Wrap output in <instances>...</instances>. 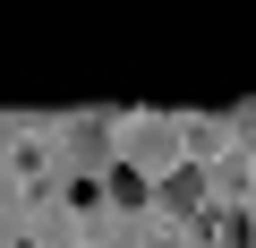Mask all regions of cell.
Listing matches in <instances>:
<instances>
[{
  "label": "cell",
  "mask_w": 256,
  "mask_h": 248,
  "mask_svg": "<svg viewBox=\"0 0 256 248\" xmlns=\"http://www.w3.org/2000/svg\"><path fill=\"white\" fill-rule=\"evenodd\" d=\"M154 197H162L171 214H196V205H205V180H196V171H171V180H162Z\"/></svg>",
  "instance_id": "6da1fadb"
},
{
  "label": "cell",
  "mask_w": 256,
  "mask_h": 248,
  "mask_svg": "<svg viewBox=\"0 0 256 248\" xmlns=\"http://www.w3.org/2000/svg\"><path fill=\"white\" fill-rule=\"evenodd\" d=\"M68 146H77V154H102V146H111V120H102V111L68 120Z\"/></svg>",
  "instance_id": "7a4b0ae2"
},
{
  "label": "cell",
  "mask_w": 256,
  "mask_h": 248,
  "mask_svg": "<svg viewBox=\"0 0 256 248\" xmlns=\"http://www.w3.org/2000/svg\"><path fill=\"white\" fill-rule=\"evenodd\" d=\"M137 248H180V239H137Z\"/></svg>",
  "instance_id": "3957f363"
}]
</instances>
